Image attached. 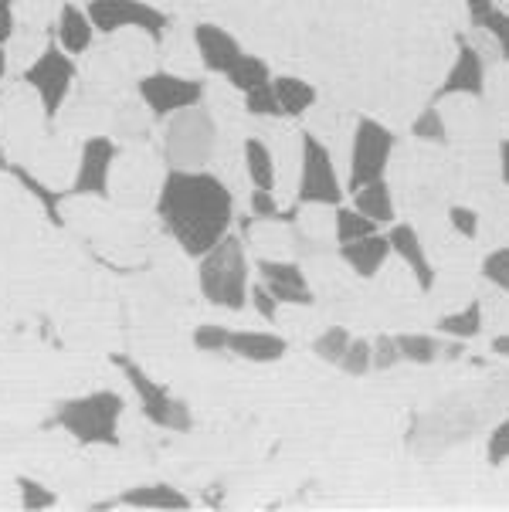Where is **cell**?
<instances>
[{"label":"cell","instance_id":"1","mask_svg":"<svg viewBox=\"0 0 509 512\" xmlns=\"http://www.w3.org/2000/svg\"><path fill=\"white\" fill-rule=\"evenodd\" d=\"M157 218L187 258H201L235 228V190L211 170H167Z\"/></svg>","mask_w":509,"mask_h":512},{"label":"cell","instance_id":"2","mask_svg":"<svg viewBox=\"0 0 509 512\" xmlns=\"http://www.w3.org/2000/svg\"><path fill=\"white\" fill-rule=\"evenodd\" d=\"M197 285L211 306L238 312L248 306L252 289V265H248L245 241L238 234H224L207 255L197 258Z\"/></svg>","mask_w":509,"mask_h":512},{"label":"cell","instance_id":"3","mask_svg":"<svg viewBox=\"0 0 509 512\" xmlns=\"http://www.w3.org/2000/svg\"><path fill=\"white\" fill-rule=\"evenodd\" d=\"M160 126L163 160L170 163V170H207V163H214L221 129L218 116H214V109L207 102L163 119Z\"/></svg>","mask_w":509,"mask_h":512},{"label":"cell","instance_id":"4","mask_svg":"<svg viewBox=\"0 0 509 512\" xmlns=\"http://www.w3.org/2000/svg\"><path fill=\"white\" fill-rule=\"evenodd\" d=\"M123 397L116 390H92L55 407V424L65 428L79 445H119V418Z\"/></svg>","mask_w":509,"mask_h":512},{"label":"cell","instance_id":"5","mask_svg":"<svg viewBox=\"0 0 509 512\" xmlns=\"http://www.w3.org/2000/svg\"><path fill=\"white\" fill-rule=\"evenodd\" d=\"M347 194V180L336 170L330 146L316 133L299 136V167H296V201L303 207H340Z\"/></svg>","mask_w":509,"mask_h":512},{"label":"cell","instance_id":"6","mask_svg":"<svg viewBox=\"0 0 509 512\" xmlns=\"http://www.w3.org/2000/svg\"><path fill=\"white\" fill-rule=\"evenodd\" d=\"M136 99L143 102L150 119L163 123V119L177 116V112L207 102V85L197 75L160 68V72H143L136 78Z\"/></svg>","mask_w":509,"mask_h":512},{"label":"cell","instance_id":"7","mask_svg":"<svg viewBox=\"0 0 509 512\" xmlns=\"http://www.w3.org/2000/svg\"><path fill=\"white\" fill-rule=\"evenodd\" d=\"M75 82H79V65L58 41H48L34 62L24 68V85L38 95L45 116H58L65 102L72 99Z\"/></svg>","mask_w":509,"mask_h":512},{"label":"cell","instance_id":"8","mask_svg":"<svg viewBox=\"0 0 509 512\" xmlns=\"http://www.w3.org/2000/svg\"><path fill=\"white\" fill-rule=\"evenodd\" d=\"M394 146H398V140H394V133L381 123V119L360 116L357 123H353V133H350L347 190H357V187L370 184V180L387 177Z\"/></svg>","mask_w":509,"mask_h":512},{"label":"cell","instance_id":"9","mask_svg":"<svg viewBox=\"0 0 509 512\" xmlns=\"http://www.w3.org/2000/svg\"><path fill=\"white\" fill-rule=\"evenodd\" d=\"M85 11H89L102 38H112V34L123 31H140L146 38L163 41V34L170 28V17L160 7L146 4V0H89Z\"/></svg>","mask_w":509,"mask_h":512},{"label":"cell","instance_id":"10","mask_svg":"<svg viewBox=\"0 0 509 512\" xmlns=\"http://www.w3.org/2000/svg\"><path fill=\"white\" fill-rule=\"evenodd\" d=\"M119 367H123L126 384L133 387V394H136V401H140V407H143L146 421H153L163 431H191V424H194L191 407L180 401V397L170 394L160 380H153L150 373H146L143 367H136V363L119 360Z\"/></svg>","mask_w":509,"mask_h":512},{"label":"cell","instance_id":"11","mask_svg":"<svg viewBox=\"0 0 509 512\" xmlns=\"http://www.w3.org/2000/svg\"><path fill=\"white\" fill-rule=\"evenodd\" d=\"M119 160V143L112 136L92 133L79 143L72 173V194L75 197H109L112 170Z\"/></svg>","mask_w":509,"mask_h":512},{"label":"cell","instance_id":"12","mask_svg":"<svg viewBox=\"0 0 509 512\" xmlns=\"http://www.w3.org/2000/svg\"><path fill=\"white\" fill-rule=\"evenodd\" d=\"M486 62H482L479 48L469 45V41H459V51H455L452 65H448L445 78L438 82L435 89V99L431 102H442V99H479V95H486Z\"/></svg>","mask_w":509,"mask_h":512},{"label":"cell","instance_id":"13","mask_svg":"<svg viewBox=\"0 0 509 512\" xmlns=\"http://www.w3.org/2000/svg\"><path fill=\"white\" fill-rule=\"evenodd\" d=\"M258 282L269 289L279 306H313V285L306 268L292 258H258Z\"/></svg>","mask_w":509,"mask_h":512},{"label":"cell","instance_id":"14","mask_svg":"<svg viewBox=\"0 0 509 512\" xmlns=\"http://www.w3.org/2000/svg\"><path fill=\"white\" fill-rule=\"evenodd\" d=\"M387 241H391V255L401 258V265L411 272V279L418 282L421 292H431L435 289V262H431L428 248H425V238L418 234V228L408 221H394L391 228H387Z\"/></svg>","mask_w":509,"mask_h":512},{"label":"cell","instance_id":"15","mask_svg":"<svg viewBox=\"0 0 509 512\" xmlns=\"http://www.w3.org/2000/svg\"><path fill=\"white\" fill-rule=\"evenodd\" d=\"M191 41H194L197 65L207 68V72H214V75H228L231 65L245 55V48L238 45L235 34H231L228 28H221V24H194Z\"/></svg>","mask_w":509,"mask_h":512},{"label":"cell","instance_id":"16","mask_svg":"<svg viewBox=\"0 0 509 512\" xmlns=\"http://www.w3.org/2000/svg\"><path fill=\"white\" fill-rule=\"evenodd\" d=\"M336 255L340 262L350 268L360 279H377L384 272V265L391 262V241H387V231H374L367 238L347 241V245H336Z\"/></svg>","mask_w":509,"mask_h":512},{"label":"cell","instance_id":"17","mask_svg":"<svg viewBox=\"0 0 509 512\" xmlns=\"http://www.w3.org/2000/svg\"><path fill=\"white\" fill-rule=\"evenodd\" d=\"M99 31L92 24V17L85 7L79 4H62L55 14V41L62 45L68 55L79 58V55H89L92 45H96Z\"/></svg>","mask_w":509,"mask_h":512},{"label":"cell","instance_id":"18","mask_svg":"<svg viewBox=\"0 0 509 512\" xmlns=\"http://www.w3.org/2000/svg\"><path fill=\"white\" fill-rule=\"evenodd\" d=\"M228 353L248 363H275L289 353V343L286 336L265 333V329H231Z\"/></svg>","mask_w":509,"mask_h":512},{"label":"cell","instance_id":"19","mask_svg":"<svg viewBox=\"0 0 509 512\" xmlns=\"http://www.w3.org/2000/svg\"><path fill=\"white\" fill-rule=\"evenodd\" d=\"M241 170L252 190H279V163L275 150L262 136H245L241 140Z\"/></svg>","mask_w":509,"mask_h":512},{"label":"cell","instance_id":"20","mask_svg":"<svg viewBox=\"0 0 509 512\" xmlns=\"http://www.w3.org/2000/svg\"><path fill=\"white\" fill-rule=\"evenodd\" d=\"M350 194H353L350 204L357 207L364 218L381 224V228H391V224L398 221V197H394V187L387 184V177L370 180V184L350 190Z\"/></svg>","mask_w":509,"mask_h":512},{"label":"cell","instance_id":"21","mask_svg":"<svg viewBox=\"0 0 509 512\" xmlns=\"http://www.w3.org/2000/svg\"><path fill=\"white\" fill-rule=\"evenodd\" d=\"M272 92H275V102H279L282 119H303L306 112H313L316 102H319L316 85L306 82V78H299V75H275Z\"/></svg>","mask_w":509,"mask_h":512},{"label":"cell","instance_id":"22","mask_svg":"<svg viewBox=\"0 0 509 512\" xmlns=\"http://www.w3.org/2000/svg\"><path fill=\"white\" fill-rule=\"evenodd\" d=\"M116 506H126V509H160V512H170V509H191L194 502L184 496L180 489L167 482H150V485H133L119 496Z\"/></svg>","mask_w":509,"mask_h":512},{"label":"cell","instance_id":"23","mask_svg":"<svg viewBox=\"0 0 509 512\" xmlns=\"http://www.w3.org/2000/svg\"><path fill=\"white\" fill-rule=\"evenodd\" d=\"M482 326H486V312H482V302L472 299L465 302L462 309L455 312H445V316H438V333L448 336V340H476L482 333Z\"/></svg>","mask_w":509,"mask_h":512},{"label":"cell","instance_id":"24","mask_svg":"<svg viewBox=\"0 0 509 512\" xmlns=\"http://www.w3.org/2000/svg\"><path fill=\"white\" fill-rule=\"evenodd\" d=\"M224 78H228V85L238 95H252V92L265 89V85L272 82V68L265 58H258V55H241Z\"/></svg>","mask_w":509,"mask_h":512},{"label":"cell","instance_id":"25","mask_svg":"<svg viewBox=\"0 0 509 512\" xmlns=\"http://www.w3.org/2000/svg\"><path fill=\"white\" fill-rule=\"evenodd\" d=\"M398 350L404 363H414V367H428L445 353V343L431 333H398Z\"/></svg>","mask_w":509,"mask_h":512},{"label":"cell","instance_id":"26","mask_svg":"<svg viewBox=\"0 0 509 512\" xmlns=\"http://www.w3.org/2000/svg\"><path fill=\"white\" fill-rule=\"evenodd\" d=\"M374 231H384L381 224H374L370 218L357 211L353 204H340L333 207V238L336 245H347V241H357V238H367Z\"/></svg>","mask_w":509,"mask_h":512},{"label":"cell","instance_id":"27","mask_svg":"<svg viewBox=\"0 0 509 512\" xmlns=\"http://www.w3.org/2000/svg\"><path fill=\"white\" fill-rule=\"evenodd\" d=\"M411 136L418 143H431V146H445L448 140H452V126H448L445 112L438 109V102H428V106L414 116Z\"/></svg>","mask_w":509,"mask_h":512},{"label":"cell","instance_id":"28","mask_svg":"<svg viewBox=\"0 0 509 512\" xmlns=\"http://www.w3.org/2000/svg\"><path fill=\"white\" fill-rule=\"evenodd\" d=\"M112 119H116V136L119 140H140L150 129V112L143 109V102H126V106L112 109Z\"/></svg>","mask_w":509,"mask_h":512},{"label":"cell","instance_id":"29","mask_svg":"<svg viewBox=\"0 0 509 512\" xmlns=\"http://www.w3.org/2000/svg\"><path fill=\"white\" fill-rule=\"evenodd\" d=\"M350 340H353V336H350L347 326H326L323 333L313 340V353L323 363H333V367H336V363L343 360V353H347Z\"/></svg>","mask_w":509,"mask_h":512},{"label":"cell","instance_id":"30","mask_svg":"<svg viewBox=\"0 0 509 512\" xmlns=\"http://www.w3.org/2000/svg\"><path fill=\"white\" fill-rule=\"evenodd\" d=\"M45 45H48V41L41 38L38 31H21V28H17L14 38L7 41V62H17L21 68H28L34 58L45 51Z\"/></svg>","mask_w":509,"mask_h":512},{"label":"cell","instance_id":"31","mask_svg":"<svg viewBox=\"0 0 509 512\" xmlns=\"http://www.w3.org/2000/svg\"><path fill=\"white\" fill-rule=\"evenodd\" d=\"M479 272H482V279L493 285V289L509 292V245H499L493 251H486V255H482Z\"/></svg>","mask_w":509,"mask_h":512},{"label":"cell","instance_id":"32","mask_svg":"<svg viewBox=\"0 0 509 512\" xmlns=\"http://www.w3.org/2000/svg\"><path fill=\"white\" fill-rule=\"evenodd\" d=\"M347 377H364V373L374 370V357H370V340H364V336H353L347 353H343V360L336 363Z\"/></svg>","mask_w":509,"mask_h":512},{"label":"cell","instance_id":"33","mask_svg":"<svg viewBox=\"0 0 509 512\" xmlns=\"http://www.w3.org/2000/svg\"><path fill=\"white\" fill-rule=\"evenodd\" d=\"M445 218H448V224H452V231L459 234V238H465V241H476V238H479L482 218H479L476 207H469V204H452V207H448Z\"/></svg>","mask_w":509,"mask_h":512},{"label":"cell","instance_id":"34","mask_svg":"<svg viewBox=\"0 0 509 512\" xmlns=\"http://www.w3.org/2000/svg\"><path fill=\"white\" fill-rule=\"evenodd\" d=\"M17 492H21V506L24 509H51L58 502V496L48 489L45 482L28 479V475H21V479H17Z\"/></svg>","mask_w":509,"mask_h":512},{"label":"cell","instance_id":"35","mask_svg":"<svg viewBox=\"0 0 509 512\" xmlns=\"http://www.w3.org/2000/svg\"><path fill=\"white\" fill-rule=\"evenodd\" d=\"M228 340H231V329L218 326V323H204L194 329V346L201 353H228Z\"/></svg>","mask_w":509,"mask_h":512},{"label":"cell","instance_id":"36","mask_svg":"<svg viewBox=\"0 0 509 512\" xmlns=\"http://www.w3.org/2000/svg\"><path fill=\"white\" fill-rule=\"evenodd\" d=\"M482 31L489 34V38L496 41V48H499V58H503V62H509V14L503 11V7H493V11H489V17L486 21L479 24Z\"/></svg>","mask_w":509,"mask_h":512},{"label":"cell","instance_id":"37","mask_svg":"<svg viewBox=\"0 0 509 512\" xmlns=\"http://www.w3.org/2000/svg\"><path fill=\"white\" fill-rule=\"evenodd\" d=\"M370 357H374V370H394L401 360V350H398V340L391 333H381L370 340Z\"/></svg>","mask_w":509,"mask_h":512},{"label":"cell","instance_id":"38","mask_svg":"<svg viewBox=\"0 0 509 512\" xmlns=\"http://www.w3.org/2000/svg\"><path fill=\"white\" fill-rule=\"evenodd\" d=\"M248 207H252V218L255 221H282V207L275 190H252L248 197Z\"/></svg>","mask_w":509,"mask_h":512},{"label":"cell","instance_id":"39","mask_svg":"<svg viewBox=\"0 0 509 512\" xmlns=\"http://www.w3.org/2000/svg\"><path fill=\"white\" fill-rule=\"evenodd\" d=\"M248 306H252L262 319H269V323H275V319H279V312H282L279 299H275V295L265 289L262 282H252V289H248Z\"/></svg>","mask_w":509,"mask_h":512},{"label":"cell","instance_id":"40","mask_svg":"<svg viewBox=\"0 0 509 512\" xmlns=\"http://www.w3.org/2000/svg\"><path fill=\"white\" fill-rule=\"evenodd\" d=\"M486 458L493 465L509 462V418L499 421L493 428V435H489V441H486Z\"/></svg>","mask_w":509,"mask_h":512},{"label":"cell","instance_id":"41","mask_svg":"<svg viewBox=\"0 0 509 512\" xmlns=\"http://www.w3.org/2000/svg\"><path fill=\"white\" fill-rule=\"evenodd\" d=\"M17 0H0V45L7 48V41L17 34Z\"/></svg>","mask_w":509,"mask_h":512},{"label":"cell","instance_id":"42","mask_svg":"<svg viewBox=\"0 0 509 512\" xmlns=\"http://www.w3.org/2000/svg\"><path fill=\"white\" fill-rule=\"evenodd\" d=\"M493 7H496V0H465V11H469V17H472V24H476V28H479L482 21H486Z\"/></svg>","mask_w":509,"mask_h":512},{"label":"cell","instance_id":"43","mask_svg":"<svg viewBox=\"0 0 509 512\" xmlns=\"http://www.w3.org/2000/svg\"><path fill=\"white\" fill-rule=\"evenodd\" d=\"M499 177H503V184L509 187V140L499 143Z\"/></svg>","mask_w":509,"mask_h":512},{"label":"cell","instance_id":"44","mask_svg":"<svg viewBox=\"0 0 509 512\" xmlns=\"http://www.w3.org/2000/svg\"><path fill=\"white\" fill-rule=\"evenodd\" d=\"M489 350H493L496 357L509 360V333H499V336H493V343H489Z\"/></svg>","mask_w":509,"mask_h":512},{"label":"cell","instance_id":"45","mask_svg":"<svg viewBox=\"0 0 509 512\" xmlns=\"http://www.w3.org/2000/svg\"><path fill=\"white\" fill-rule=\"evenodd\" d=\"M7 68H11V62H7V48L0 45V85H4V78H7Z\"/></svg>","mask_w":509,"mask_h":512},{"label":"cell","instance_id":"46","mask_svg":"<svg viewBox=\"0 0 509 512\" xmlns=\"http://www.w3.org/2000/svg\"><path fill=\"white\" fill-rule=\"evenodd\" d=\"M0 170H11V163H7V146H4V136H0Z\"/></svg>","mask_w":509,"mask_h":512}]
</instances>
